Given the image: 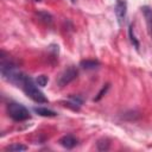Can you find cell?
<instances>
[{"label":"cell","mask_w":152,"mask_h":152,"mask_svg":"<svg viewBox=\"0 0 152 152\" xmlns=\"http://www.w3.org/2000/svg\"><path fill=\"white\" fill-rule=\"evenodd\" d=\"M107 89H108V86H106V88L103 87V88H102V90H101V91L99 93V96H97V97L95 99V101H97V100H99V99H100V97L102 96V94H103V93H106V90H107Z\"/></svg>","instance_id":"cell-14"},{"label":"cell","mask_w":152,"mask_h":152,"mask_svg":"<svg viewBox=\"0 0 152 152\" xmlns=\"http://www.w3.org/2000/svg\"><path fill=\"white\" fill-rule=\"evenodd\" d=\"M99 62L95 59H86L81 62V66L84 69H95L96 66H99Z\"/></svg>","instance_id":"cell-8"},{"label":"cell","mask_w":152,"mask_h":152,"mask_svg":"<svg viewBox=\"0 0 152 152\" xmlns=\"http://www.w3.org/2000/svg\"><path fill=\"white\" fill-rule=\"evenodd\" d=\"M128 36H129V39H131L132 44L134 45V48H135L137 50H139L140 45H139V42L137 40V38H135L134 33H133V25H129V30H128Z\"/></svg>","instance_id":"cell-10"},{"label":"cell","mask_w":152,"mask_h":152,"mask_svg":"<svg viewBox=\"0 0 152 152\" xmlns=\"http://www.w3.org/2000/svg\"><path fill=\"white\" fill-rule=\"evenodd\" d=\"M7 113H8L10 118L14 121H25V120L31 118L28 109L25 106H23L20 103H17V102L8 103Z\"/></svg>","instance_id":"cell-2"},{"label":"cell","mask_w":152,"mask_h":152,"mask_svg":"<svg viewBox=\"0 0 152 152\" xmlns=\"http://www.w3.org/2000/svg\"><path fill=\"white\" fill-rule=\"evenodd\" d=\"M115 14H116L119 25H122L125 19H126V14H127V4L125 0H116Z\"/></svg>","instance_id":"cell-4"},{"label":"cell","mask_w":152,"mask_h":152,"mask_svg":"<svg viewBox=\"0 0 152 152\" xmlns=\"http://www.w3.org/2000/svg\"><path fill=\"white\" fill-rule=\"evenodd\" d=\"M144 18L146 20V25H147V30L150 33V37L152 38V8L150 6H142L141 8Z\"/></svg>","instance_id":"cell-5"},{"label":"cell","mask_w":152,"mask_h":152,"mask_svg":"<svg viewBox=\"0 0 152 152\" xmlns=\"http://www.w3.org/2000/svg\"><path fill=\"white\" fill-rule=\"evenodd\" d=\"M48 81H49V78H48V76H45V75H39V76L36 78V83H37V86H39V87H45L46 83H48Z\"/></svg>","instance_id":"cell-11"},{"label":"cell","mask_w":152,"mask_h":152,"mask_svg":"<svg viewBox=\"0 0 152 152\" xmlns=\"http://www.w3.org/2000/svg\"><path fill=\"white\" fill-rule=\"evenodd\" d=\"M68 104H69V106H72V108L77 110V109L80 108V106L82 104V99H81L80 96H70Z\"/></svg>","instance_id":"cell-9"},{"label":"cell","mask_w":152,"mask_h":152,"mask_svg":"<svg viewBox=\"0 0 152 152\" xmlns=\"http://www.w3.org/2000/svg\"><path fill=\"white\" fill-rule=\"evenodd\" d=\"M34 112L37 113V114H39V115H42V116H56L57 114H56V112H53V110H51V109H48V108H45V107H36L34 108Z\"/></svg>","instance_id":"cell-7"},{"label":"cell","mask_w":152,"mask_h":152,"mask_svg":"<svg viewBox=\"0 0 152 152\" xmlns=\"http://www.w3.org/2000/svg\"><path fill=\"white\" fill-rule=\"evenodd\" d=\"M109 147V142H107V140H100L97 142V148L100 151H103V150H108Z\"/></svg>","instance_id":"cell-13"},{"label":"cell","mask_w":152,"mask_h":152,"mask_svg":"<svg viewBox=\"0 0 152 152\" xmlns=\"http://www.w3.org/2000/svg\"><path fill=\"white\" fill-rule=\"evenodd\" d=\"M59 144L65 148H72L77 145V139L74 135L68 134V135H64L59 139Z\"/></svg>","instance_id":"cell-6"},{"label":"cell","mask_w":152,"mask_h":152,"mask_svg":"<svg viewBox=\"0 0 152 152\" xmlns=\"http://www.w3.org/2000/svg\"><path fill=\"white\" fill-rule=\"evenodd\" d=\"M20 87L23 88V90L25 91V94L31 100H33L34 102H37V103H46L48 102V99L45 97V95L43 94V91H40L38 89V87L36 86V83L33 82V80L30 76L25 75V77L23 78V82H21Z\"/></svg>","instance_id":"cell-1"},{"label":"cell","mask_w":152,"mask_h":152,"mask_svg":"<svg viewBox=\"0 0 152 152\" xmlns=\"http://www.w3.org/2000/svg\"><path fill=\"white\" fill-rule=\"evenodd\" d=\"M77 74H78V72H77V69H76V68L69 66L68 69H65V70L61 74L59 78H58V81H57L58 86H59V87H64V86L69 84L70 82H72V81L77 77Z\"/></svg>","instance_id":"cell-3"},{"label":"cell","mask_w":152,"mask_h":152,"mask_svg":"<svg viewBox=\"0 0 152 152\" xmlns=\"http://www.w3.org/2000/svg\"><path fill=\"white\" fill-rule=\"evenodd\" d=\"M75 1H76V0H71V2H75Z\"/></svg>","instance_id":"cell-15"},{"label":"cell","mask_w":152,"mask_h":152,"mask_svg":"<svg viewBox=\"0 0 152 152\" xmlns=\"http://www.w3.org/2000/svg\"><path fill=\"white\" fill-rule=\"evenodd\" d=\"M6 150L7 151H26L27 147L25 145H21V144H13V145L8 146Z\"/></svg>","instance_id":"cell-12"}]
</instances>
